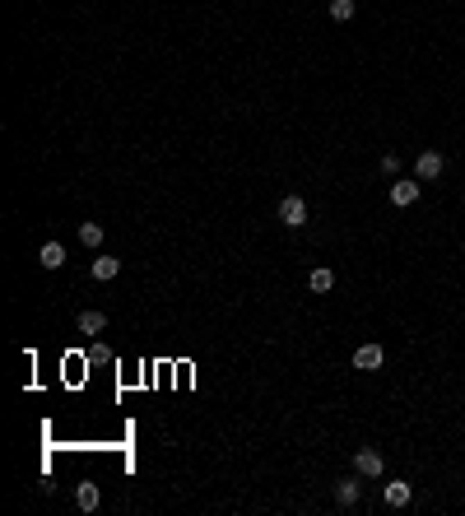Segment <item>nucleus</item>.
<instances>
[{"mask_svg": "<svg viewBox=\"0 0 465 516\" xmlns=\"http://www.w3.org/2000/svg\"><path fill=\"white\" fill-rule=\"evenodd\" d=\"M103 330H108L103 312H79V335H103Z\"/></svg>", "mask_w": 465, "mask_h": 516, "instance_id": "obj_10", "label": "nucleus"}, {"mask_svg": "<svg viewBox=\"0 0 465 516\" xmlns=\"http://www.w3.org/2000/svg\"><path fill=\"white\" fill-rule=\"evenodd\" d=\"M382 172H391V177H396V172H400V158L387 154V158H382Z\"/></svg>", "mask_w": 465, "mask_h": 516, "instance_id": "obj_15", "label": "nucleus"}, {"mask_svg": "<svg viewBox=\"0 0 465 516\" xmlns=\"http://www.w3.org/2000/svg\"><path fill=\"white\" fill-rule=\"evenodd\" d=\"M79 242L84 247H103V223H79Z\"/></svg>", "mask_w": 465, "mask_h": 516, "instance_id": "obj_12", "label": "nucleus"}, {"mask_svg": "<svg viewBox=\"0 0 465 516\" xmlns=\"http://www.w3.org/2000/svg\"><path fill=\"white\" fill-rule=\"evenodd\" d=\"M75 502H79V512H93V507H98V484H79Z\"/></svg>", "mask_w": 465, "mask_h": 516, "instance_id": "obj_11", "label": "nucleus"}, {"mask_svg": "<svg viewBox=\"0 0 465 516\" xmlns=\"http://www.w3.org/2000/svg\"><path fill=\"white\" fill-rule=\"evenodd\" d=\"M117 270H121L117 256H98V261L89 266V275H93V280H117Z\"/></svg>", "mask_w": 465, "mask_h": 516, "instance_id": "obj_9", "label": "nucleus"}, {"mask_svg": "<svg viewBox=\"0 0 465 516\" xmlns=\"http://www.w3.org/2000/svg\"><path fill=\"white\" fill-rule=\"evenodd\" d=\"M279 223L303 228V223H307V200H303V196H284V200H279Z\"/></svg>", "mask_w": 465, "mask_h": 516, "instance_id": "obj_2", "label": "nucleus"}, {"mask_svg": "<svg viewBox=\"0 0 465 516\" xmlns=\"http://www.w3.org/2000/svg\"><path fill=\"white\" fill-rule=\"evenodd\" d=\"M358 498H363V474H344V479H335V502L340 507H358Z\"/></svg>", "mask_w": 465, "mask_h": 516, "instance_id": "obj_1", "label": "nucleus"}, {"mask_svg": "<svg viewBox=\"0 0 465 516\" xmlns=\"http://www.w3.org/2000/svg\"><path fill=\"white\" fill-rule=\"evenodd\" d=\"M382 498H387V507H405V502L414 498V488L405 484V479H396V484H387V493H382Z\"/></svg>", "mask_w": 465, "mask_h": 516, "instance_id": "obj_8", "label": "nucleus"}, {"mask_svg": "<svg viewBox=\"0 0 465 516\" xmlns=\"http://www.w3.org/2000/svg\"><path fill=\"white\" fill-rule=\"evenodd\" d=\"M442 168H447V163H442V154H437V149H423V154H418V163H414L418 182H433V177H442Z\"/></svg>", "mask_w": 465, "mask_h": 516, "instance_id": "obj_4", "label": "nucleus"}, {"mask_svg": "<svg viewBox=\"0 0 465 516\" xmlns=\"http://www.w3.org/2000/svg\"><path fill=\"white\" fill-rule=\"evenodd\" d=\"M330 19H335V24H349V19H354V0H330Z\"/></svg>", "mask_w": 465, "mask_h": 516, "instance_id": "obj_14", "label": "nucleus"}, {"mask_svg": "<svg viewBox=\"0 0 465 516\" xmlns=\"http://www.w3.org/2000/svg\"><path fill=\"white\" fill-rule=\"evenodd\" d=\"M382 359H387V354H382V344H358V349H354V368H358V372L382 368Z\"/></svg>", "mask_w": 465, "mask_h": 516, "instance_id": "obj_5", "label": "nucleus"}, {"mask_svg": "<svg viewBox=\"0 0 465 516\" xmlns=\"http://www.w3.org/2000/svg\"><path fill=\"white\" fill-rule=\"evenodd\" d=\"M312 293H330V289H335V275H330V270H312Z\"/></svg>", "mask_w": 465, "mask_h": 516, "instance_id": "obj_13", "label": "nucleus"}, {"mask_svg": "<svg viewBox=\"0 0 465 516\" xmlns=\"http://www.w3.org/2000/svg\"><path fill=\"white\" fill-rule=\"evenodd\" d=\"M418 200V182H396V187H391V205H396V209H405V205H414Z\"/></svg>", "mask_w": 465, "mask_h": 516, "instance_id": "obj_7", "label": "nucleus"}, {"mask_svg": "<svg viewBox=\"0 0 465 516\" xmlns=\"http://www.w3.org/2000/svg\"><path fill=\"white\" fill-rule=\"evenodd\" d=\"M37 266H42V270H61V266H65V247H61V242H42V251H37Z\"/></svg>", "mask_w": 465, "mask_h": 516, "instance_id": "obj_6", "label": "nucleus"}, {"mask_svg": "<svg viewBox=\"0 0 465 516\" xmlns=\"http://www.w3.org/2000/svg\"><path fill=\"white\" fill-rule=\"evenodd\" d=\"M354 470L363 474V479H377V474L387 470V461H382V452H372V447H363V452H354Z\"/></svg>", "mask_w": 465, "mask_h": 516, "instance_id": "obj_3", "label": "nucleus"}]
</instances>
